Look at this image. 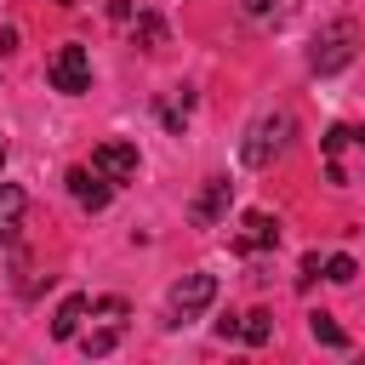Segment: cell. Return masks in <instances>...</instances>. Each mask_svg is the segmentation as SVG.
<instances>
[{
  "instance_id": "6da1fadb",
  "label": "cell",
  "mask_w": 365,
  "mask_h": 365,
  "mask_svg": "<svg viewBox=\"0 0 365 365\" xmlns=\"http://www.w3.org/2000/svg\"><path fill=\"white\" fill-rule=\"evenodd\" d=\"M325 171H331V182L365 177V125H331L325 131Z\"/></svg>"
},
{
  "instance_id": "7a4b0ae2",
  "label": "cell",
  "mask_w": 365,
  "mask_h": 365,
  "mask_svg": "<svg viewBox=\"0 0 365 365\" xmlns=\"http://www.w3.org/2000/svg\"><path fill=\"white\" fill-rule=\"evenodd\" d=\"M291 131H297V120L291 114H262L251 131H245V143H240V154H245V165H274L279 154H285V143H291Z\"/></svg>"
},
{
  "instance_id": "3957f363",
  "label": "cell",
  "mask_w": 365,
  "mask_h": 365,
  "mask_svg": "<svg viewBox=\"0 0 365 365\" xmlns=\"http://www.w3.org/2000/svg\"><path fill=\"white\" fill-rule=\"evenodd\" d=\"M211 302H217V274H182V279L171 285L165 325H188V319H200Z\"/></svg>"
},
{
  "instance_id": "277c9868",
  "label": "cell",
  "mask_w": 365,
  "mask_h": 365,
  "mask_svg": "<svg viewBox=\"0 0 365 365\" xmlns=\"http://www.w3.org/2000/svg\"><path fill=\"white\" fill-rule=\"evenodd\" d=\"M46 80H51L63 97L91 91V57H86V46H57L51 63H46Z\"/></svg>"
},
{
  "instance_id": "5b68a950",
  "label": "cell",
  "mask_w": 365,
  "mask_h": 365,
  "mask_svg": "<svg viewBox=\"0 0 365 365\" xmlns=\"http://www.w3.org/2000/svg\"><path fill=\"white\" fill-rule=\"evenodd\" d=\"M348 57H354V23H331V29L314 40V51H308V68H314V74H336Z\"/></svg>"
},
{
  "instance_id": "8992f818",
  "label": "cell",
  "mask_w": 365,
  "mask_h": 365,
  "mask_svg": "<svg viewBox=\"0 0 365 365\" xmlns=\"http://www.w3.org/2000/svg\"><path fill=\"white\" fill-rule=\"evenodd\" d=\"M91 171H97V177H108L114 188H120V182H131V177H137V143H125V137L97 143V148H91Z\"/></svg>"
},
{
  "instance_id": "52a82bcc",
  "label": "cell",
  "mask_w": 365,
  "mask_h": 365,
  "mask_svg": "<svg viewBox=\"0 0 365 365\" xmlns=\"http://www.w3.org/2000/svg\"><path fill=\"white\" fill-rule=\"evenodd\" d=\"M274 245H279V222L268 211H245V222L234 234V251L240 257H257V251H274Z\"/></svg>"
},
{
  "instance_id": "ba28073f",
  "label": "cell",
  "mask_w": 365,
  "mask_h": 365,
  "mask_svg": "<svg viewBox=\"0 0 365 365\" xmlns=\"http://www.w3.org/2000/svg\"><path fill=\"white\" fill-rule=\"evenodd\" d=\"M63 182H68V194H74V200H80L86 211H103V205L114 200V182H108V177H97L91 165H74V171H68Z\"/></svg>"
},
{
  "instance_id": "9c48e42d",
  "label": "cell",
  "mask_w": 365,
  "mask_h": 365,
  "mask_svg": "<svg viewBox=\"0 0 365 365\" xmlns=\"http://www.w3.org/2000/svg\"><path fill=\"white\" fill-rule=\"evenodd\" d=\"M228 200H234V182H228V177H211V182H205V194H200V200H194V211H188V217H194V228H211V222L228 211Z\"/></svg>"
},
{
  "instance_id": "30bf717a",
  "label": "cell",
  "mask_w": 365,
  "mask_h": 365,
  "mask_svg": "<svg viewBox=\"0 0 365 365\" xmlns=\"http://www.w3.org/2000/svg\"><path fill=\"white\" fill-rule=\"evenodd\" d=\"M23 211H29V194H23L17 182H0V245H11V240H17Z\"/></svg>"
},
{
  "instance_id": "8fae6325",
  "label": "cell",
  "mask_w": 365,
  "mask_h": 365,
  "mask_svg": "<svg viewBox=\"0 0 365 365\" xmlns=\"http://www.w3.org/2000/svg\"><path fill=\"white\" fill-rule=\"evenodd\" d=\"M86 308H91V297H68V302L57 308V319H51V336H57V342L80 336V319H86Z\"/></svg>"
},
{
  "instance_id": "7c38bea8",
  "label": "cell",
  "mask_w": 365,
  "mask_h": 365,
  "mask_svg": "<svg viewBox=\"0 0 365 365\" xmlns=\"http://www.w3.org/2000/svg\"><path fill=\"white\" fill-rule=\"evenodd\" d=\"M274 336V319L262 314V308H251V314H240V342H251V348H262Z\"/></svg>"
},
{
  "instance_id": "4fadbf2b",
  "label": "cell",
  "mask_w": 365,
  "mask_h": 365,
  "mask_svg": "<svg viewBox=\"0 0 365 365\" xmlns=\"http://www.w3.org/2000/svg\"><path fill=\"white\" fill-rule=\"evenodd\" d=\"M308 331H314V342H325V348H348V331H342L331 314H308Z\"/></svg>"
},
{
  "instance_id": "5bb4252c",
  "label": "cell",
  "mask_w": 365,
  "mask_h": 365,
  "mask_svg": "<svg viewBox=\"0 0 365 365\" xmlns=\"http://www.w3.org/2000/svg\"><path fill=\"white\" fill-rule=\"evenodd\" d=\"M245 11H251L257 23H285V17L297 11V0H245Z\"/></svg>"
},
{
  "instance_id": "9a60e30c",
  "label": "cell",
  "mask_w": 365,
  "mask_h": 365,
  "mask_svg": "<svg viewBox=\"0 0 365 365\" xmlns=\"http://www.w3.org/2000/svg\"><path fill=\"white\" fill-rule=\"evenodd\" d=\"M188 103H194L188 91H182V97H171V103H160V120H165L171 131H182V120H188Z\"/></svg>"
},
{
  "instance_id": "2e32d148",
  "label": "cell",
  "mask_w": 365,
  "mask_h": 365,
  "mask_svg": "<svg viewBox=\"0 0 365 365\" xmlns=\"http://www.w3.org/2000/svg\"><path fill=\"white\" fill-rule=\"evenodd\" d=\"M137 40H143V46H160V40H165V23H160L154 11H143V17H137Z\"/></svg>"
},
{
  "instance_id": "e0dca14e",
  "label": "cell",
  "mask_w": 365,
  "mask_h": 365,
  "mask_svg": "<svg viewBox=\"0 0 365 365\" xmlns=\"http://www.w3.org/2000/svg\"><path fill=\"white\" fill-rule=\"evenodd\" d=\"M325 279L348 285V279H354V257H331V262H325Z\"/></svg>"
},
{
  "instance_id": "ac0fdd59",
  "label": "cell",
  "mask_w": 365,
  "mask_h": 365,
  "mask_svg": "<svg viewBox=\"0 0 365 365\" xmlns=\"http://www.w3.org/2000/svg\"><path fill=\"white\" fill-rule=\"evenodd\" d=\"M120 342V325H108V331H97V336H86V354H108Z\"/></svg>"
},
{
  "instance_id": "d6986e66",
  "label": "cell",
  "mask_w": 365,
  "mask_h": 365,
  "mask_svg": "<svg viewBox=\"0 0 365 365\" xmlns=\"http://www.w3.org/2000/svg\"><path fill=\"white\" fill-rule=\"evenodd\" d=\"M314 274H319V257L308 251V257H302V274H297V285H314Z\"/></svg>"
},
{
  "instance_id": "ffe728a7",
  "label": "cell",
  "mask_w": 365,
  "mask_h": 365,
  "mask_svg": "<svg viewBox=\"0 0 365 365\" xmlns=\"http://www.w3.org/2000/svg\"><path fill=\"white\" fill-rule=\"evenodd\" d=\"M0 165H6V137H0Z\"/></svg>"
}]
</instances>
